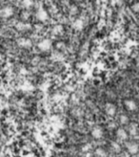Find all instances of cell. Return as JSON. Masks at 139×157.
Masks as SVG:
<instances>
[{
  "mask_svg": "<svg viewBox=\"0 0 139 157\" xmlns=\"http://www.w3.org/2000/svg\"><path fill=\"white\" fill-rule=\"evenodd\" d=\"M95 155L97 157H106L107 156V152H106L103 148H98L95 150Z\"/></svg>",
  "mask_w": 139,
  "mask_h": 157,
  "instance_id": "cell-13",
  "label": "cell"
},
{
  "mask_svg": "<svg viewBox=\"0 0 139 157\" xmlns=\"http://www.w3.org/2000/svg\"><path fill=\"white\" fill-rule=\"evenodd\" d=\"M138 131H139V127L136 124H130L129 126V133L132 136L137 135Z\"/></svg>",
  "mask_w": 139,
  "mask_h": 157,
  "instance_id": "cell-10",
  "label": "cell"
},
{
  "mask_svg": "<svg viewBox=\"0 0 139 157\" xmlns=\"http://www.w3.org/2000/svg\"><path fill=\"white\" fill-rule=\"evenodd\" d=\"M14 14V9L11 7H5L0 11V17L8 18Z\"/></svg>",
  "mask_w": 139,
  "mask_h": 157,
  "instance_id": "cell-5",
  "label": "cell"
},
{
  "mask_svg": "<svg viewBox=\"0 0 139 157\" xmlns=\"http://www.w3.org/2000/svg\"><path fill=\"white\" fill-rule=\"evenodd\" d=\"M16 29L18 31L29 30V29H31V25L29 23H25V22H18L16 24Z\"/></svg>",
  "mask_w": 139,
  "mask_h": 157,
  "instance_id": "cell-11",
  "label": "cell"
},
{
  "mask_svg": "<svg viewBox=\"0 0 139 157\" xmlns=\"http://www.w3.org/2000/svg\"><path fill=\"white\" fill-rule=\"evenodd\" d=\"M103 135H104L103 130L99 127H95L92 130V136L96 140L101 139L102 137H103Z\"/></svg>",
  "mask_w": 139,
  "mask_h": 157,
  "instance_id": "cell-4",
  "label": "cell"
},
{
  "mask_svg": "<svg viewBox=\"0 0 139 157\" xmlns=\"http://www.w3.org/2000/svg\"><path fill=\"white\" fill-rule=\"evenodd\" d=\"M36 17H37V19L40 20V21H45V20L48 19V13L43 9V8H40L37 11V13H36Z\"/></svg>",
  "mask_w": 139,
  "mask_h": 157,
  "instance_id": "cell-8",
  "label": "cell"
},
{
  "mask_svg": "<svg viewBox=\"0 0 139 157\" xmlns=\"http://www.w3.org/2000/svg\"><path fill=\"white\" fill-rule=\"evenodd\" d=\"M76 7H72V9H71V13L72 14H75V12H76Z\"/></svg>",
  "mask_w": 139,
  "mask_h": 157,
  "instance_id": "cell-21",
  "label": "cell"
},
{
  "mask_svg": "<svg viewBox=\"0 0 139 157\" xmlns=\"http://www.w3.org/2000/svg\"><path fill=\"white\" fill-rule=\"evenodd\" d=\"M105 112L108 116H110V117H112V116H114L116 113V106H114L113 103H106Z\"/></svg>",
  "mask_w": 139,
  "mask_h": 157,
  "instance_id": "cell-3",
  "label": "cell"
},
{
  "mask_svg": "<svg viewBox=\"0 0 139 157\" xmlns=\"http://www.w3.org/2000/svg\"><path fill=\"white\" fill-rule=\"evenodd\" d=\"M63 31V27L61 25H57L54 28V30H52V33H54V35H59L62 33Z\"/></svg>",
  "mask_w": 139,
  "mask_h": 157,
  "instance_id": "cell-18",
  "label": "cell"
},
{
  "mask_svg": "<svg viewBox=\"0 0 139 157\" xmlns=\"http://www.w3.org/2000/svg\"><path fill=\"white\" fill-rule=\"evenodd\" d=\"M112 150L114 152L118 153V152L121 151V146L117 142H113V143H112Z\"/></svg>",
  "mask_w": 139,
  "mask_h": 157,
  "instance_id": "cell-14",
  "label": "cell"
},
{
  "mask_svg": "<svg viewBox=\"0 0 139 157\" xmlns=\"http://www.w3.org/2000/svg\"><path fill=\"white\" fill-rule=\"evenodd\" d=\"M52 45V43L51 39H43L42 41H40L38 43V48L41 51L46 52V51H49L51 49Z\"/></svg>",
  "mask_w": 139,
  "mask_h": 157,
  "instance_id": "cell-1",
  "label": "cell"
},
{
  "mask_svg": "<svg viewBox=\"0 0 139 157\" xmlns=\"http://www.w3.org/2000/svg\"><path fill=\"white\" fill-rule=\"evenodd\" d=\"M77 1H81V0H77Z\"/></svg>",
  "mask_w": 139,
  "mask_h": 157,
  "instance_id": "cell-23",
  "label": "cell"
},
{
  "mask_svg": "<svg viewBox=\"0 0 139 157\" xmlns=\"http://www.w3.org/2000/svg\"><path fill=\"white\" fill-rule=\"evenodd\" d=\"M21 89L24 90V91H31V90L34 89V86H32L30 82H25L21 86Z\"/></svg>",
  "mask_w": 139,
  "mask_h": 157,
  "instance_id": "cell-15",
  "label": "cell"
},
{
  "mask_svg": "<svg viewBox=\"0 0 139 157\" xmlns=\"http://www.w3.org/2000/svg\"><path fill=\"white\" fill-rule=\"evenodd\" d=\"M72 26H73V28L75 29H76V30H82L83 29V27H84V23H83V21L81 19H76L75 22H73V24H72Z\"/></svg>",
  "mask_w": 139,
  "mask_h": 157,
  "instance_id": "cell-12",
  "label": "cell"
},
{
  "mask_svg": "<svg viewBox=\"0 0 139 157\" xmlns=\"http://www.w3.org/2000/svg\"><path fill=\"white\" fill-rule=\"evenodd\" d=\"M132 9H133L134 12H136V13H139V3H135L134 5H133Z\"/></svg>",
  "mask_w": 139,
  "mask_h": 157,
  "instance_id": "cell-19",
  "label": "cell"
},
{
  "mask_svg": "<svg viewBox=\"0 0 139 157\" xmlns=\"http://www.w3.org/2000/svg\"><path fill=\"white\" fill-rule=\"evenodd\" d=\"M116 137L120 141H125L128 139V132L122 127L118 128V130H116Z\"/></svg>",
  "mask_w": 139,
  "mask_h": 157,
  "instance_id": "cell-7",
  "label": "cell"
},
{
  "mask_svg": "<svg viewBox=\"0 0 139 157\" xmlns=\"http://www.w3.org/2000/svg\"><path fill=\"white\" fill-rule=\"evenodd\" d=\"M29 17H30V14H29L28 12H23L22 14H21V17H22L23 19H28Z\"/></svg>",
  "mask_w": 139,
  "mask_h": 157,
  "instance_id": "cell-20",
  "label": "cell"
},
{
  "mask_svg": "<svg viewBox=\"0 0 139 157\" xmlns=\"http://www.w3.org/2000/svg\"><path fill=\"white\" fill-rule=\"evenodd\" d=\"M17 43L20 47H23V48L32 47V41L29 38H19L17 40Z\"/></svg>",
  "mask_w": 139,
  "mask_h": 157,
  "instance_id": "cell-9",
  "label": "cell"
},
{
  "mask_svg": "<svg viewBox=\"0 0 139 157\" xmlns=\"http://www.w3.org/2000/svg\"><path fill=\"white\" fill-rule=\"evenodd\" d=\"M127 150L130 154L132 155H135L137 152L139 151V146L134 142H130V143H128L127 144Z\"/></svg>",
  "mask_w": 139,
  "mask_h": 157,
  "instance_id": "cell-2",
  "label": "cell"
},
{
  "mask_svg": "<svg viewBox=\"0 0 139 157\" xmlns=\"http://www.w3.org/2000/svg\"><path fill=\"white\" fill-rule=\"evenodd\" d=\"M124 106L129 111H135L137 109V104L133 100H126L124 102Z\"/></svg>",
  "mask_w": 139,
  "mask_h": 157,
  "instance_id": "cell-6",
  "label": "cell"
},
{
  "mask_svg": "<svg viewBox=\"0 0 139 157\" xmlns=\"http://www.w3.org/2000/svg\"><path fill=\"white\" fill-rule=\"evenodd\" d=\"M0 59H1V55H0Z\"/></svg>",
  "mask_w": 139,
  "mask_h": 157,
  "instance_id": "cell-22",
  "label": "cell"
},
{
  "mask_svg": "<svg viewBox=\"0 0 139 157\" xmlns=\"http://www.w3.org/2000/svg\"><path fill=\"white\" fill-rule=\"evenodd\" d=\"M119 121L122 124H129V117L125 114H122L119 116Z\"/></svg>",
  "mask_w": 139,
  "mask_h": 157,
  "instance_id": "cell-16",
  "label": "cell"
},
{
  "mask_svg": "<svg viewBox=\"0 0 139 157\" xmlns=\"http://www.w3.org/2000/svg\"><path fill=\"white\" fill-rule=\"evenodd\" d=\"M23 7L26 8V9H29V8H31L32 5H34V0H23Z\"/></svg>",
  "mask_w": 139,
  "mask_h": 157,
  "instance_id": "cell-17",
  "label": "cell"
}]
</instances>
